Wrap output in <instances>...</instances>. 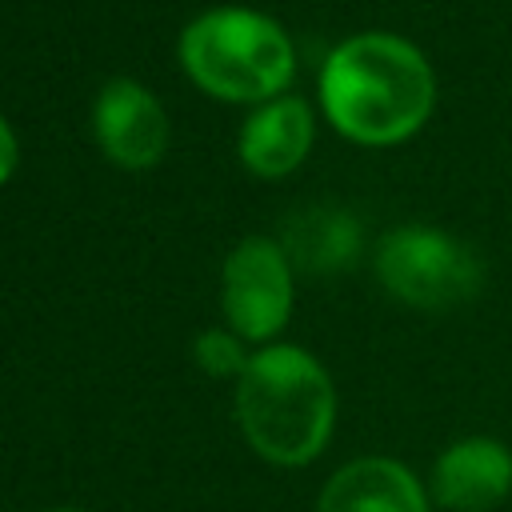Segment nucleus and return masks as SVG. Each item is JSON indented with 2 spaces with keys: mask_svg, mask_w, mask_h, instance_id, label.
<instances>
[{
  "mask_svg": "<svg viewBox=\"0 0 512 512\" xmlns=\"http://www.w3.org/2000/svg\"><path fill=\"white\" fill-rule=\"evenodd\" d=\"M320 108L328 124L368 148L416 136L436 108L428 56L396 32H356L320 68Z\"/></svg>",
  "mask_w": 512,
  "mask_h": 512,
  "instance_id": "obj_1",
  "label": "nucleus"
},
{
  "mask_svg": "<svg viewBox=\"0 0 512 512\" xmlns=\"http://www.w3.org/2000/svg\"><path fill=\"white\" fill-rule=\"evenodd\" d=\"M180 64L220 100L268 104L288 88L296 52L272 16L252 8H212L180 32Z\"/></svg>",
  "mask_w": 512,
  "mask_h": 512,
  "instance_id": "obj_3",
  "label": "nucleus"
},
{
  "mask_svg": "<svg viewBox=\"0 0 512 512\" xmlns=\"http://www.w3.org/2000/svg\"><path fill=\"white\" fill-rule=\"evenodd\" d=\"M220 304L240 340H268L292 312V260L268 236L240 240L220 276Z\"/></svg>",
  "mask_w": 512,
  "mask_h": 512,
  "instance_id": "obj_5",
  "label": "nucleus"
},
{
  "mask_svg": "<svg viewBox=\"0 0 512 512\" xmlns=\"http://www.w3.org/2000/svg\"><path fill=\"white\" fill-rule=\"evenodd\" d=\"M312 108L300 96H276L256 104V112L240 128V160L256 176L292 172L312 148Z\"/></svg>",
  "mask_w": 512,
  "mask_h": 512,
  "instance_id": "obj_9",
  "label": "nucleus"
},
{
  "mask_svg": "<svg viewBox=\"0 0 512 512\" xmlns=\"http://www.w3.org/2000/svg\"><path fill=\"white\" fill-rule=\"evenodd\" d=\"M192 356H196V364H200L208 376H236V380H240V372H244L248 360H252V356L244 352L240 336H236V332H224V328L200 332L196 344H192Z\"/></svg>",
  "mask_w": 512,
  "mask_h": 512,
  "instance_id": "obj_11",
  "label": "nucleus"
},
{
  "mask_svg": "<svg viewBox=\"0 0 512 512\" xmlns=\"http://www.w3.org/2000/svg\"><path fill=\"white\" fill-rule=\"evenodd\" d=\"M284 252L292 264L308 272H336L356 260L360 252V228L348 212L336 208H312L288 224Z\"/></svg>",
  "mask_w": 512,
  "mask_h": 512,
  "instance_id": "obj_10",
  "label": "nucleus"
},
{
  "mask_svg": "<svg viewBox=\"0 0 512 512\" xmlns=\"http://www.w3.org/2000/svg\"><path fill=\"white\" fill-rule=\"evenodd\" d=\"M236 420L248 448L268 464H312L336 428V388L328 368L296 344L252 352L236 380Z\"/></svg>",
  "mask_w": 512,
  "mask_h": 512,
  "instance_id": "obj_2",
  "label": "nucleus"
},
{
  "mask_svg": "<svg viewBox=\"0 0 512 512\" xmlns=\"http://www.w3.org/2000/svg\"><path fill=\"white\" fill-rule=\"evenodd\" d=\"M316 512H432V496L404 460L356 456L328 476Z\"/></svg>",
  "mask_w": 512,
  "mask_h": 512,
  "instance_id": "obj_8",
  "label": "nucleus"
},
{
  "mask_svg": "<svg viewBox=\"0 0 512 512\" xmlns=\"http://www.w3.org/2000/svg\"><path fill=\"white\" fill-rule=\"evenodd\" d=\"M16 156H20V148H16V136H12L8 120L0 116V184L12 176V168H16Z\"/></svg>",
  "mask_w": 512,
  "mask_h": 512,
  "instance_id": "obj_12",
  "label": "nucleus"
},
{
  "mask_svg": "<svg viewBox=\"0 0 512 512\" xmlns=\"http://www.w3.org/2000/svg\"><path fill=\"white\" fill-rule=\"evenodd\" d=\"M376 280L388 296L420 312H444L472 300L484 284V268L476 252L444 228L432 224H400L392 228L372 256Z\"/></svg>",
  "mask_w": 512,
  "mask_h": 512,
  "instance_id": "obj_4",
  "label": "nucleus"
},
{
  "mask_svg": "<svg viewBox=\"0 0 512 512\" xmlns=\"http://www.w3.org/2000/svg\"><path fill=\"white\" fill-rule=\"evenodd\" d=\"M92 132L112 164L152 168L168 144V116L144 84L108 80L92 104Z\"/></svg>",
  "mask_w": 512,
  "mask_h": 512,
  "instance_id": "obj_7",
  "label": "nucleus"
},
{
  "mask_svg": "<svg viewBox=\"0 0 512 512\" xmlns=\"http://www.w3.org/2000/svg\"><path fill=\"white\" fill-rule=\"evenodd\" d=\"M444 512H492L512 496V448L496 436H460L436 464L428 484Z\"/></svg>",
  "mask_w": 512,
  "mask_h": 512,
  "instance_id": "obj_6",
  "label": "nucleus"
},
{
  "mask_svg": "<svg viewBox=\"0 0 512 512\" xmlns=\"http://www.w3.org/2000/svg\"><path fill=\"white\" fill-rule=\"evenodd\" d=\"M52 512H84V508H52Z\"/></svg>",
  "mask_w": 512,
  "mask_h": 512,
  "instance_id": "obj_13",
  "label": "nucleus"
}]
</instances>
